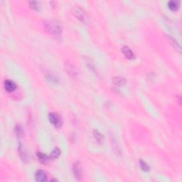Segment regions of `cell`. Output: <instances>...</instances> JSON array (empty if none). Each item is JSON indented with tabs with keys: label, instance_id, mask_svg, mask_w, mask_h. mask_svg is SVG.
<instances>
[{
	"label": "cell",
	"instance_id": "cell-12",
	"mask_svg": "<svg viewBox=\"0 0 182 182\" xmlns=\"http://www.w3.org/2000/svg\"><path fill=\"white\" fill-rule=\"evenodd\" d=\"M167 38L171 45L175 48V50H177V51L181 53V46H180L179 44L178 43L177 40H176L175 38H174L173 37H171L170 36H167Z\"/></svg>",
	"mask_w": 182,
	"mask_h": 182
},
{
	"label": "cell",
	"instance_id": "cell-14",
	"mask_svg": "<svg viewBox=\"0 0 182 182\" xmlns=\"http://www.w3.org/2000/svg\"><path fill=\"white\" fill-rule=\"evenodd\" d=\"M60 153H61L60 149L58 148V147H56V148L54 149L53 151H52V152L50 153V154L49 155L50 159V160H55L56 159L58 158V157L60 155Z\"/></svg>",
	"mask_w": 182,
	"mask_h": 182
},
{
	"label": "cell",
	"instance_id": "cell-18",
	"mask_svg": "<svg viewBox=\"0 0 182 182\" xmlns=\"http://www.w3.org/2000/svg\"><path fill=\"white\" fill-rule=\"evenodd\" d=\"M15 132L17 136L19 137H21L24 136V129L21 125L18 124L15 127Z\"/></svg>",
	"mask_w": 182,
	"mask_h": 182
},
{
	"label": "cell",
	"instance_id": "cell-2",
	"mask_svg": "<svg viewBox=\"0 0 182 182\" xmlns=\"http://www.w3.org/2000/svg\"><path fill=\"white\" fill-rule=\"evenodd\" d=\"M48 120H49L51 124H53L57 128H59V127H61L62 120L59 115L56 114V113H49V115H48Z\"/></svg>",
	"mask_w": 182,
	"mask_h": 182
},
{
	"label": "cell",
	"instance_id": "cell-7",
	"mask_svg": "<svg viewBox=\"0 0 182 182\" xmlns=\"http://www.w3.org/2000/svg\"><path fill=\"white\" fill-rule=\"evenodd\" d=\"M5 89L9 93L13 92L17 89V85L11 80H6L5 81Z\"/></svg>",
	"mask_w": 182,
	"mask_h": 182
},
{
	"label": "cell",
	"instance_id": "cell-19",
	"mask_svg": "<svg viewBox=\"0 0 182 182\" xmlns=\"http://www.w3.org/2000/svg\"><path fill=\"white\" fill-rule=\"evenodd\" d=\"M29 5H30V7H31V9H33L34 10H36V11H38V10H39L40 5H39V2H36V1L29 2Z\"/></svg>",
	"mask_w": 182,
	"mask_h": 182
},
{
	"label": "cell",
	"instance_id": "cell-10",
	"mask_svg": "<svg viewBox=\"0 0 182 182\" xmlns=\"http://www.w3.org/2000/svg\"><path fill=\"white\" fill-rule=\"evenodd\" d=\"M36 156H37V158L39 159V161H41V163L45 164H47L50 161L49 156H47L44 153L38 151V152H36Z\"/></svg>",
	"mask_w": 182,
	"mask_h": 182
},
{
	"label": "cell",
	"instance_id": "cell-6",
	"mask_svg": "<svg viewBox=\"0 0 182 182\" xmlns=\"http://www.w3.org/2000/svg\"><path fill=\"white\" fill-rule=\"evenodd\" d=\"M66 70L67 71V73L69 75L70 77L75 78L76 77L78 76V72L76 69V68L73 66L72 64L69 63H67L66 64Z\"/></svg>",
	"mask_w": 182,
	"mask_h": 182
},
{
	"label": "cell",
	"instance_id": "cell-8",
	"mask_svg": "<svg viewBox=\"0 0 182 182\" xmlns=\"http://www.w3.org/2000/svg\"><path fill=\"white\" fill-rule=\"evenodd\" d=\"M122 52L127 59H133L135 58V54L128 46H124L122 48Z\"/></svg>",
	"mask_w": 182,
	"mask_h": 182
},
{
	"label": "cell",
	"instance_id": "cell-13",
	"mask_svg": "<svg viewBox=\"0 0 182 182\" xmlns=\"http://www.w3.org/2000/svg\"><path fill=\"white\" fill-rule=\"evenodd\" d=\"M93 136L94 138L96 139L97 142L98 143V144H102L103 141L105 140V137L104 135L102 134H101V133L99 132L98 130H94L93 131Z\"/></svg>",
	"mask_w": 182,
	"mask_h": 182
},
{
	"label": "cell",
	"instance_id": "cell-4",
	"mask_svg": "<svg viewBox=\"0 0 182 182\" xmlns=\"http://www.w3.org/2000/svg\"><path fill=\"white\" fill-rule=\"evenodd\" d=\"M18 150H19V157H20V158H21V161L24 163L29 162V153H28L27 149L24 148L23 145H22L20 142L19 144V149H18Z\"/></svg>",
	"mask_w": 182,
	"mask_h": 182
},
{
	"label": "cell",
	"instance_id": "cell-15",
	"mask_svg": "<svg viewBox=\"0 0 182 182\" xmlns=\"http://www.w3.org/2000/svg\"><path fill=\"white\" fill-rule=\"evenodd\" d=\"M168 7H169V9L174 11H177L179 7V2L178 1H175V0L169 1V2H168Z\"/></svg>",
	"mask_w": 182,
	"mask_h": 182
},
{
	"label": "cell",
	"instance_id": "cell-5",
	"mask_svg": "<svg viewBox=\"0 0 182 182\" xmlns=\"http://www.w3.org/2000/svg\"><path fill=\"white\" fill-rule=\"evenodd\" d=\"M73 14L78 19L83 21L86 19V13H85L84 10L79 7H76L74 8Z\"/></svg>",
	"mask_w": 182,
	"mask_h": 182
},
{
	"label": "cell",
	"instance_id": "cell-9",
	"mask_svg": "<svg viewBox=\"0 0 182 182\" xmlns=\"http://www.w3.org/2000/svg\"><path fill=\"white\" fill-rule=\"evenodd\" d=\"M35 179L38 182H44L47 180V176L43 170H37L35 174Z\"/></svg>",
	"mask_w": 182,
	"mask_h": 182
},
{
	"label": "cell",
	"instance_id": "cell-3",
	"mask_svg": "<svg viewBox=\"0 0 182 182\" xmlns=\"http://www.w3.org/2000/svg\"><path fill=\"white\" fill-rule=\"evenodd\" d=\"M73 172L77 179L81 180L83 179V173L81 164L78 161L75 162L73 166Z\"/></svg>",
	"mask_w": 182,
	"mask_h": 182
},
{
	"label": "cell",
	"instance_id": "cell-11",
	"mask_svg": "<svg viewBox=\"0 0 182 182\" xmlns=\"http://www.w3.org/2000/svg\"><path fill=\"white\" fill-rule=\"evenodd\" d=\"M112 82L117 86H123L127 83L126 79L121 76H115L112 78Z\"/></svg>",
	"mask_w": 182,
	"mask_h": 182
},
{
	"label": "cell",
	"instance_id": "cell-16",
	"mask_svg": "<svg viewBox=\"0 0 182 182\" xmlns=\"http://www.w3.org/2000/svg\"><path fill=\"white\" fill-rule=\"evenodd\" d=\"M139 166H140L141 170L145 171V172H148V171H150V167H149V165L146 161L142 160V159L139 160Z\"/></svg>",
	"mask_w": 182,
	"mask_h": 182
},
{
	"label": "cell",
	"instance_id": "cell-17",
	"mask_svg": "<svg viewBox=\"0 0 182 182\" xmlns=\"http://www.w3.org/2000/svg\"><path fill=\"white\" fill-rule=\"evenodd\" d=\"M46 78H47L48 80H49L50 82L55 83H57L58 82V79L57 76H56L55 74L52 73L51 72L46 73Z\"/></svg>",
	"mask_w": 182,
	"mask_h": 182
},
{
	"label": "cell",
	"instance_id": "cell-1",
	"mask_svg": "<svg viewBox=\"0 0 182 182\" xmlns=\"http://www.w3.org/2000/svg\"><path fill=\"white\" fill-rule=\"evenodd\" d=\"M45 28L48 33L55 38H58L62 33L61 24L56 20H50L45 21Z\"/></svg>",
	"mask_w": 182,
	"mask_h": 182
}]
</instances>
